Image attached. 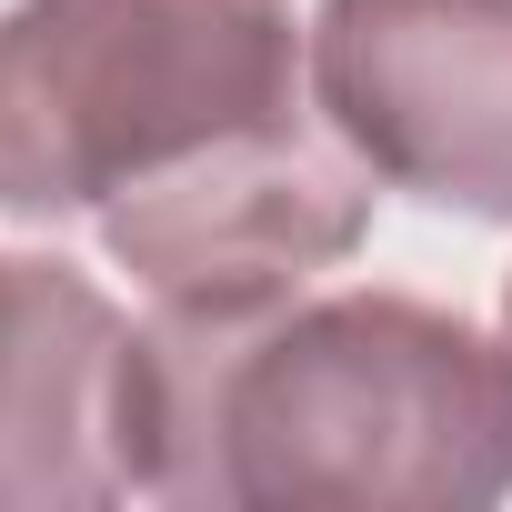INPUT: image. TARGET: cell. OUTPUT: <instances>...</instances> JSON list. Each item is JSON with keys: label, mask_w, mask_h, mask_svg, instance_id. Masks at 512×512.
I'll return each instance as SVG.
<instances>
[{"label": "cell", "mask_w": 512, "mask_h": 512, "mask_svg": "<svg viewBox=\"0 0 512 512\" xmlns=\"http://www.w3.org/2000/svg\"><path fill=\"white\" fill-rule=\"evenodd\" d=\"M302 121L292 0H11L0 211L71 221L241 131Z\"/></svg>", "instance_id": "obj_2"}, {"label": "cell", "mask_w": 512, "mask_h": 512, "mask_svg": "<svg viewBox=\"0 0 512 512\" xmlns=\"http://www.w3.org/2000/svg\"><path fill=\"white\" fill-rule=\"evenodd\" d=\"M121 392L131 322L71 262L0 251V512L121 502Z\"/></svg>", "instance_id": "obj_5"}, {"label": "cell", "mask_w": 512, "mask_h": 512, "mask_svg": "<svg viewBox=\"0 0 512 512\" xmlns=\"http://www.w3.org/2000/svg\"><path fill=\"white\" fill-rule=\"evenodd\" d=\"M502 352H512V282H502Z\"/></svg>", "instance_id": "obj_6"}, {"label": "cell", "mask_w": 512, "mask_h": 512, "mask_svg": "<svg viewBox=\"0 0 512 512\" xmlns=\"http://www.w3.org/2000/svg\"><path fill=\"white\" fill-rule=\"evenodd\" d=\"M121 472L211 512H472L512 492V352L412 292L151 312L131 332Z\"/></svg>", "instance_id": "obj_1"}, {"label": "cell", "mask_w": 512, "mask_h": 512, "mask_svg": "<svg viewBox=\"0 0 512 512\" xmlns=\"http://www.w3.org/2000/svg\"><path fill=\"white\" fill-rule=\"evenodd\" d=\"M312 101L372 181L512 221V0H322Z\"/></svg>", "instance_id": "obj_3"}, {"label": "cell", "mask_w": 512, "mask_h": 512, "mask_svg": "<svg viewBox=\"0 0 512 512\" xmlns=\"http://www.w3.org/2000/svg\"><path fill=\"white\" fill-rule=\"evenodd\" d=\"M362 221H372L362 161L322 151L302 121H272L131 181L101 211V241L161 312H251L332 272L362 241Z\"/></svg>", "instance_id": "obj_4"}]
</instances>
